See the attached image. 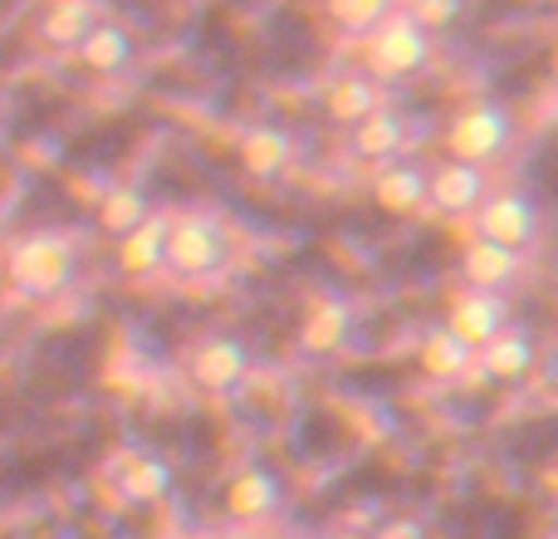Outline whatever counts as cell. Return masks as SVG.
<instances>
[{
  "label": "cell",
  "mask_w": 558,
  "mask_h": 539,
  "mask_svg": "<svg viewBox=\"0 0 558 539\" xmlns=\"http://www.w3.org/2000/svg\"><path fill=\"white\" fill-rule=\"evenodd\" d=\"M98 20H104V0H49L39 15V39L54 49H74Z\"/></svg>",
  "instance_id": "44dd1931"
},
{
  "label": "cell",
  "mask_w": 558,
  "mask_h": 539,
  "mask_svg": "<svg viewBox=\"0 0 558 539\" xmlns=\"http://www.w3.org/2000/svg\"><path fill=\"white\" fill-rule=\"evenodd\" d=\"M373 108H383V88H377V79L367 74V69H348V74L328 79V88H324V113L333 118V123L353 128V123H363Z\"/></svg>",
  "instance_id": "ac0fdd59"
},
{
  "label": "cell",
  "mask_w": 558,
  "mask_h": 539,
  "mask_svg": "<svg viewBox=\"0 0 558 539\" xmlns=\"http://www.w3.org/2000/svg\"><path fill=\"white\" fill-rule=\"evenodd\" d=\"M432 55H436V35L416 25L402 5L363 35V59L373 79H412L432 64Z\"/></svg>",
  "instance_id": "3957f363"
},
{
  "label": "cell",
  "mask_w": 558,
  "mask_h": 539,
  "mask_svg": "<svg viewBox=\"0 0 558 539\" xmlns=\"http://www.w3.org/2000/svg\"><path fill=\"white\" fill-rule=\"evenodd\" d=\"M216 539H260V535H251V530L241 525V530H226V535H216Z\"/></svg>",
  "instance_id": "484cf974"
},
{
  "label": "cell",
  "mask_w": 558,
  "mask_h": 539,
  "mask_svg": "<svg viewBox=\"0 0 558 539\" xmlns=\"http://www.w3.org/2000/svg\"><path fill=\"white\" fill-rule=\"evenodd\" d=\"M294 133L279 123H251L241 133V143H235V163H241V172L251 177V182H275V177H284L289 167H294Z\"/></svg>",
  "instance_id": "30bf717a"
},
{
  "label": "cell",
  "mask_w": 558,
  "mask_h": 539,
  "mask_svg": "<svg viewBox=\"0 0 558 539\" xmlns=\"http://www.w3.org/2000/svg\"><path fill=\"white\" fill-rule=\"evenodd\" d=\"M402 10L416 20L422 29H451L456 20L465 15V0H402Z\"/></svg>",
  "instance_id": "cb8c5ba5"
},
{
  "label": "cell",
  "mask_w": 558,
  "mask_h": 539,
  "mask_svg": "<svg viewBox=\"0 0 558 539\" xmlns=\"http://www.w3.org/2000/svg\"><path fill=\"white\" fill-rule=\"evenodd\" d=\"M514 143V118L505 104H490V98H475V104H465L461 113L446 123V153L456 157V163H495V157H505Z\"/></svg>",
  "instance_id": "277c9868"
},
{
  "label": "cell",
  "mask_w": 558,
  "mask_h": 539,
  "mask_svg": "<svg viewBox=\"0 0 558 539\" xmlns=\"http://www.w3.org/2000/svg\"><path fill=\"white\" fill-rule=\"evenodd\" d=\"M162 255H167V216H157V212H147L133 231L118 236V270H123L128 279L157 275Z\"/></svg>",
  "instance_id": "d6986e66"
},
{
  "label": "cell",
  "mask_w": 558,
  "mask_h": 539,
  "mask_svg": "<svg viewBox=\"0 0 558 539\" xmlns=\"http://www.w3.org/2000/svg\"><path fill=\"white\" fill-rule=\"evenodd\" d=\"M74 55L88 74L113 79L137 59V39H133V29L113 25V20H98V25H88V35L74 45Z\"/></svg>",
  "instance_id": "e0dca14e"
},
{
  "label": "cell",
  "mask_w": 558,
  "mask_h": 539,
  "mask_svg": "<svg viewBox=\"0 0 558 539\" xmlns=\"http://www.w3.org/2000/svg\"><path fill=\"white\" fill-rule=\"evenodd\" d=\"M348 133H353V153L363 157V163H397V157L407 153V143H412V118L383 104V108H373L363 123L348 128Z\"/></svg>",
  "instance_id": "5bb4252c"
},
{
  "label": "cell",
  "mask_w": 558,
  "mask_h": 539,
  "mask_svg": "<svg viewBox=\"0 0 558 539\" xmlns=\"http://www.w3.org/2000/svg\"><path fill=\"white\" fill-rule=\"evenodd\" d=\"M353 328H357L353 299L324 289V295L308 299L304 319H299V348H304L308 358H333V354H343V348H348Z\"/></svg>",
  "instance_id": "ba28073f"
},
{
  "label": "cell",
  "mask_w": 558,
  "mask_h": 539,
  "mask_svg": "<svg viewBox=\"0 0 558 539\" xmlns=\"http://www.w3.org/2000/svg\"><path fill=\"white\" fill-rule=\"evenodd\" d=\"M5 275L20 295L29 299H54L74 285L78 275V245L64 231H29L10 245Z\"/></svg>",
  "instance_id": "6da1fadb"
},
{
  "label": "cell",
  "mask_w": 558,
  "mask_h": 539,
  "mask_svg": "<svg viewBox=\"0 0 558 539\" xmlns=\"http://www.w3.org/2000/svg\"><path fill=\"white\" fill-rule=\"evenodd\" d=\"M186 368L206 393H241L255 373V358L235 334H206L186 348Z\"/></svg>",
  "instance_id": "8992f818"
},
{
  "label": "cell",
  "mask_w": 558,
  "mask_h": 539,
  "mask_svg": "<svg viewBox=\"0 0 558 539\" xmlns=\"http://www.w3.org/2000/svg\"><path fill=\"white\" fill-rule=\"evenodd\" d=\"M402 5V0H324L328 20H333L338 29H343L348 39H363L373 25H383L392 10Z\"/></svg>",
  "instance_id": "603a6c76"
},
{
  "label": "cell",
  "mask_w": 558,
  "mask_h": 539,
  "mask_svg": "<svg viewBox=\"0 0 558 539\" xmlns=\"http://www.w3.org/2000/svg\"><path fill=\"white\" fill-rule=\"evenodd\" d=\"M373 539H426V525L416 515H387L373 530Z\"/></svg>",
  "instance_id": "d4e9b609"
},
{
  "label": "cell",
  "mask_w": 558,
  "mask_h": 539,
  "mask_svg": "<svg viewBox=\"0 0 558 539\" xmlns=\"http://www.w3.org/2000/svg\"><path fill=\"white\" fill-rule=\"evenodd\" d=\"M231 265V231L211 212H177L167 216V255L162 270L182 279H216Z\"/></svg>",
  "instance_id": "7a4b0ae2"
},
{
  "label": "cell",
  "mask_w": 558,
  "mask_h": 539,
  "mask_svg": "<svg viewBox=\"0 0 558 539\" xmlns=\"http://www.w3.org/2000/svg\"><path fill=\"white\" fill-rule=\"evenodd\" d=\"M108 481H113V491L123 495L128 505H162L167 495H172L177 476H172L167 456L147 452V446H123V452L108 462Z\"/></svg>",
  "instance_id": "52a82bcc"
},
{
  "label": "cell",
  "mask_w": 558,
  "mask_h": 539,
  "mask_svg": "<svg viewBox=\"0 0 558 539\" xmlns=\"http://www.w3.org/2000/svg\"><path fill=\"white\" fill-rule=\"evenodd\" d=\"M475 363H481L485 378H495V383H524V378L534 373V363H539V344H534L530 328L505 324L500 334L475 348Z\"/></svg>",
  "instance_id": "7c38bea8"
},
{
  "label": "cell",
  "mask_w": 558,
  "mask_h": 539,
  "mask_svg": "<svg viewBox=\"0 0 558 539\" xmlns=\"http://www.w3.org/2000/svg\"><path fill=\"white\" fill-rule=\"evenodd\" d=\"M490 192V177L485 167L475 163H446L436 172H426V212H441V216H475V206L485 202Z\"/></svg>",
  "instance_id": "9c48e42d"
},
{
  "label": "cell",
  "mask_w": 558,
  "mask_h": 539,
  "mask_svg": "<svg viewBox=\"0 0 558 539\" xmlns=\"http://www.w3.org/2000/svg\"><path fill=\"white\" fill-rule=\"evenodd\" d=\"M373 202L387 216H422L426 212V167L416 163H383L373 177Z\"/></svg>",
  "instance_id": "2e32d148"
},
{
  "label": "cell",
  "mask_w": 558,
  "mask_h": 539,
  "mask_svg": "<svg viewBox=\"0 0 558 539\" xmlns=\"http://www.w3.org/2000/svg\"><path fill=\"white\" fill-rule=\"evenodd\" d=\"M147 212H153V202H147L137 187H128V182H123V187H108L104 202H98V226H104V231L118 241V236L133 231V226L143 221Z\"/></svg>",
  "instance_id": "7402d4cb"
},
{
  "label": "cell",
  "mask_w": 558,
  "mask_h": 539,
  "mask_svg": "<svg viewBox=\"0 0 558 539\" xmlns=\"http://www.w3.org/2000/svg\"><path fill=\"white\" fill-rule=\"evenodd\" d=\"M416 363H422L426 378H436V383H456V378H465L475 368V348L465 344L461 334H451L446 324L426 328L422 344H416Z\"/></svg>",
  "instance_id": "ffe728a7"
},
{
  "label": "cell",
  "mask_w": 558,
  "mask_h": 539,
  "mask_svg": "<svg viewBox=\"0 0 558 539\" xmlns=\"http://www.w3.org/2000/svg\"><path fill=\"white\" fill-rule=\"evenodd\" d=\"M524 275V251H510V245L500 241H485V236H475V241H465L461 251V279L471 289H510L514 279Z\"/></svg>",
  "instance_id": "4fadbf2b"
},
{
  "label": "cell",
  "mask_w": 558,
  "mask_h": 539,
  "mask_svg": "<svg viewBox=\"0 0 558 539\" xmlns=\"http://www.w3.org/2000/svg\"><path fill=\"white\" fill-rule=\"evenodd\" d=\"M505 324H510V299H505L500 289H471L465 285L461 295L451 299V309H446V328L461 334L471 348H481L485 338H495Z\"/></svg>",
  "instance_id": "8fae6325"
},
{
  "label": "cell",
  "mask_w": 558,
  "mask_h": 539,
  "mask_svg": "<svg viewBox=\"0 0 558 539\" xmlns=\"http://www.w3.org/2000/svg\"><path fill=\"white\" fill-rule=\"evenodd\" d=\"M279 505H284V486H279L265 466H241V471L231 476V486H226V515L241 525L270 520Z\"/></svg>",
  "instance_id": "9a60e30c"
},
{
  "label": "cell",
  "mask_w": 558,
  "mask_h": 539,
  "mask_svg": "<svg viewBox=\"0 0 558 539\" xmlns=\"http://www.w3.org/2000/svg\"><path fill=\"white\" fill-rule=\"evenodd\" d=\"M544 212L530 192H485V202L475 206V236L500 241L510 251H530L539 241Z\"/></svg>",
  "instance_id": "5b68a950"
}]
</instances>
